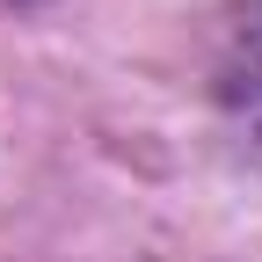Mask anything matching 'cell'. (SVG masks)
<instances>
[{"instance_id":"1","label":"cell","mask_w":262,"mask_h":262,"mask_svg":"<svg viewBox=\"0 0 262 262\" xmlns=\"http://www.w3.org/2000/svg\"><path fill=\"white\" fill-rule=\"evenodd\" d=\"M211 95H219L226 124H233V139L262 160V0H241L233 22H226L219 66H211Z\"/></svg>"},{"instance_id":"2","label":"cell","mask_w":262,"mask_h":262,"mask_svg":"<svg viewBox=\"0 0 262 262\" xmlns=\"http://www.w3.org/2000/svg\"><path fill=\"white\" fill-rule=\"evenodd\" d=\"M0 8H37V0H0Z\"/></svg>"}]
</instances>
